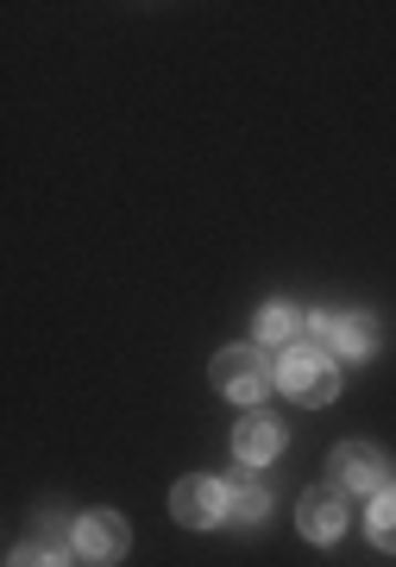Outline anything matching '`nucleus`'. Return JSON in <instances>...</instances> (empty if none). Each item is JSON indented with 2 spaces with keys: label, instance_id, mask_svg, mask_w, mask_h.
<instances>
[{
  "label": "nucleus",
  "instance_id": "obj_1",
  "mask_svg": "<svg viewBox=\"0 0 396 567\" xmlns=\"http://www.w3.org/2000/svg\"><path fill=\"white\" fill-rule=\"evenodd\" d=\"M278 391L283 398H296V404H334L340 398V365L334 353L321 341H296V347H283V360H278Z\"/></svg>",
  "mask_w": 396,
  "mask_h": 567
},
{
  "label": "nucleus",
  "instance_id": "obj_11",
  "mask_svg": "<svg viewBox=\"0 0 396 567\" xmlns=\"http://www.w3.org/2000/svg\"><path fill=\"white\" fill-rule=\"evenodd\" d=\"M7 567H70V548H13V561Z\"/></svg>",
  "mask_w": 396,
  "mask_h": 567
},
{
  "label": "nucleus",
  "instance_id": "obj_12",
  "mask_svg": "<svg viewBox=\"0 0 396 567\" xmlns=\"http://www.w3.org/2000/svg\"><path fill=\"white\" fill-rule=\"evenodd\" d=\"M264 511H271V498H264L258 486H246V492H239V524H258Z\"/></svg>",
  "mask_w": 396,
  "mask_h": 567
},
{
  "label": "nucleus",
  "instance_id": "obj_6",
  "mask_svg": "<svg viewBox=\"0 0 396 567\" xmlns=\"http://www.w3.org/2000/svg\"><path fill=\"white\" fill-rule=\"evenodd\" d=\"M315 341L327 347V353H340V360H365V353L377 347V328H372V316L327 309V316H315Z\"/></svg>",
  "mask_w": 396,
  "mask_h": 567
},
{
  "label": "nucleus",
  "instance_id": "obj_5",
  "mask_svg": "<svg viewBox=\"0 0 396 567\" xmlns=\"http://www.w3.org/2000/svg\"><path fill=\"white\" fill-rule=\"evenodd\" d=\"M170 511H177V524L189 529H215L227 511H233V492L220 486V480H183L177 492H170Z\"/></svg>",
  "mask_w": 396,
  "mask_h": 567
},
{
  "label": "nucleus",
  "instance_id": "obj_2",
  "mask_svg": "<svg viewBox=\"0 0 396 567\" xmlns=\"http://www.w3.org/2000/svg\"><path fill=\"white\" fill-rule=\"evenodd\" d=\"M208 372H215V391L233 398V404H264L271 385H278V365L264 360L258 347H220Z\"/></svg>",
  "mask_w": 396,
  "mask_h": 567
},
{
  "label": "nucleus",
  "instance_id": "obj_4",
  "mask_svg": "<svg viewBox=\"0 0 396 567\" xmlns=\"http://www.w3.org/2000/svg\"><path fill=\"white\" fill-rule=\"evenodd\" d=\"M327 466H334V486L340 492H372V498H377V492L390 486V461H384L372 442H340Z\"/></svg>",
  "mask_w": 396,
  "mask_h": 567
},
{
  "label": "nucleus",
  "instance_id": "obj_3",
  "mask_svg": "<svg viewBox=\"0 0 396 567\" xmlns=\"http://www.w3.org/2000/svg\"><path fill=\"white\" fill-rule=\"evenodd\" d=\"M70 543H76V555L88 567H107V561H119L126 555V517L119 511H88V517H76V529H70Z\"/></svg>",
  "mask_w": 396,
  "mask_h": 567
},
{
  "label": "nucleus",
  "instance_id": "obj_8",
  "mask_svg": "<svg viewBox=\"0 0 396 567\" xmlns=\"http://www.w3.org/2000/svg\"><path fill=\"white\" fill-rule=\"evenodd\" d=\"M278 447H283V429L271 423V416H246L239 423V435H233V454H239V466L252 473V466H264V461H278Z\"/></svg>",
  "mask_w": 396,
  "mask_h": 567
},
{
  "label": "nucleus",
  "instance_id": "obj_10",
  "mask_svg": "<svg viewBox=\"0 0 396 567\" xmlns=\"http://www.w3.org/2000/svg\"><path fill=\"white\" fill-rule=\"evenodd\" d=\"M365 524H372V543L396 555V486H384L372 498V517H365Z\"/></svg>",
  "mask_w": 396,
  "mask_h": 567
},
{
  "label": "nucleus",
  "instance_id": "obj_9",
  "mask_svg": "<svg viewBox=\"0 0 396 567\" xmlns=\"http://www.w3.org/2000/svg\"><path fill=\"white\" fill-rule=\"evenodd\" d=\"M296 334H302V309L264 303V316H258V341L264 347H296Z\"/></svg>",
  "mask_w": 396,
  "mask_h": 567
},
{
  "label": "nucleus",
  "instance_id": "obj_7",
  "mask_svg": "<svg viewBox=\"0 0 396 567\" xmlns=\"http://www.w3.org/2000/svg\"><path fill=\"white\" fill-rule=\"evenodd\" d=\"M296 524H302V536H309V543H340V529H346V505H340V486L302 492Z\"/></svg>",
  "mask_w": 396,
  "mask_h": 567
}]
</instances>
